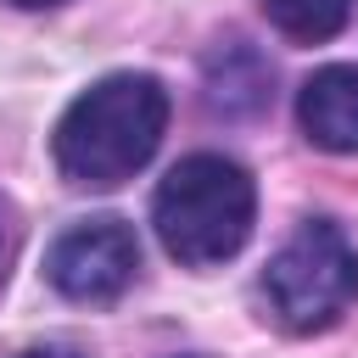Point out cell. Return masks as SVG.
I'll list each match as a JSON object with an SVG mask.
<instances>
[{
  "label": "cell",
  "mask_w": 358,
  "mask_h": 358,
  "mask_svg": "<svg viewBox=\"0 0 358 358\" xmlns=\"http://www.w3.org/2000/svg\"><path fill=\"white\" fill-rule=\"evenodd\" d=\"M168 129V90L151 73H112L90 84L56 123L50 157L67 185L78 190H112L134 179Z\"/></svg>",
  "instance_id": "1"
},
{
  "label": "cell",
  "mask_w": 358,
  "mask_h": 358,
  "mask_svg": "<svg viewBox=\"0 0 358 358\" xmlns=\"http://www.w3.org/2000/svg\"><path fill=\"white\" fill-rule=\"evenodd\" d=\"M252 218H257V185L241 162L218 151H196L173 162L151 196L157 241L185 268H213L235 257L252 235Z\"/></svg>",
  "instance_id": "2"
},
{
  "label": "cell",
  "mask_w": 358,
  "mask_h": 358,
  "mask_svg": "<svg viewBox=\"0 0 358 358\" xmlns=\"http://www.w3.org/2000/svg\"><path fill=\"white\" fill-rule=\"evenodd\" d=\"M263 296L268 313L308 336L336 324L352 302H358V246L347 241L341 224L330 218H308L263 268Z\"/></svg>",
  "instance_id": "3"
},
{
  "label": "cell",
  "mask_w": 358,
  "mask_h": 358,
  "mask_svg": "<svg viewBox=\"0 0 358 358\" xmlns=\"http://www.w3.org/2000/svg\"><path fill=\"white\" fill-rule=\"evenodd\" d=\"M140 268V241L123 218H84L45 252V280L67 302H112Z\"/></svg>",
  "instance_id": "4"
},
{
  "label": "cell",
  "mask_w": 358,
  "mask_h": 358,
  "mask_svg": "<svg viewBox=\"0 0 358 358\" xmlns=\"http://www.w3.org/2000/svg\"><path fill=\"white\" fill-rule=\"evenodd\" d=\"M296 123L319 151H358V67H319L296 90Z\"/></svg>",
  "instance_id": "5"
},
{
  "label": "cell",
  "mask_w": 358,
  "mask_h": 358,
  "mask_svg": "<svg viewBox=\"0 0 358 358\" xmlns=\"http://www.w3.org/2000/svg\"><path fill=\"white\" fill-rule=\"evenodd\" d=\"M263 11H268V22H274L285 39H296V45H324V39L341 34L352 0H263Z\"/></svg>",
  "instance_id": "6"
},
{
  "label": "cell",
  "mask_w": 358,
  "mask_h": 358,
  "mask_svg": "<svg viewBox=\"0 0 358 358\" xmlns=\"http://www.w3.org/2000/svg\"><path fill=\"white\" fill-rule=\"evenodd\" d=\"M22 358H84L78 347H28Z\"/></svg>",
  "instance_id": "7"
},
{
  "label": "cell",
  "mask_w": 358,
  "mask_h": 358,
  "mask_svg": "<svg viewBox=\"0 0 358 358\" xmlns=\"http://www.w3.org/2000/svg\"><path fill=\"white\" fill-rule=\"evenodd\" d=\"M11 6H22V11H45V6H62V0H11Z\"/></svg>",
  "instance_id": "8"
}]
</instances>
